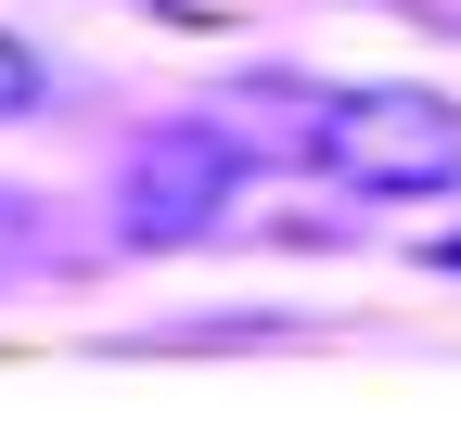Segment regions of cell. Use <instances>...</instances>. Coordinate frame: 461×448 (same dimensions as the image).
<instances>
[{"instance_id":"obj_1","label":"cell","mask_w":461,"mask_h":448,"mask_svg":"<svg viewBox=\"0 0 461 448\" xmlns=\"http://www.w3.org/2000/svg\"><path fill=\"white\" fill-rule=\"evenodd\" d=\"M308 166L359 205H423V193H461V103L448 90H308Z\"/></svg>"},{"instance_id":"obj_2","label":"cell","mask_w":461,"mask_h":448,"mask_svg":"<svg viewBox=\"0 0 461 448\" xmlns=\"http://www.w3.org/2000/svg\"><path fill=\"white\" fill-rule=\"evenodd\" d=\"M244 193V141L218 116H154L115 166V218H129V244H193L218 231V205Z\"/></svg>"},{"instance_id":"obj_3","label":"cell","mask_w":461,"mask_h":448,"mask_svg":"<svg viewBox=\"0 0 461 448\" xmlns=\"http://www.w3.org/2000/svg\"><path fill=\"white\" fill-rule=\"evenodd\" d=\"M26 103H39V51L0 39V116H26Z\"/></svg>"},{"instance_id":"obj_4","label":"cell","mask_w":461,"mask_h":448,"mask_svg":"<svg viewBox=\"0 0 461 448\" xmlns=\"http://www.w3.org/2000/svg\"><path fill=\"white\" fill-rule=\"evenodd\" d=\"M14 256H26V205L0 193V269H14Z\"/></svg>"},{"instance_id":"obj_5","label":"cell","mask_w":461,"mask_h":448,"mask_svg":"<svg viewBox=\"0 0 461 448\" xmlns=\"http://www.w3.org/2000/svg\"><path fill=\"white\" fill-rule=\"evenodd\" d=\"M448 269H461V231H448Z\"/></svg>"}]
</instances>
